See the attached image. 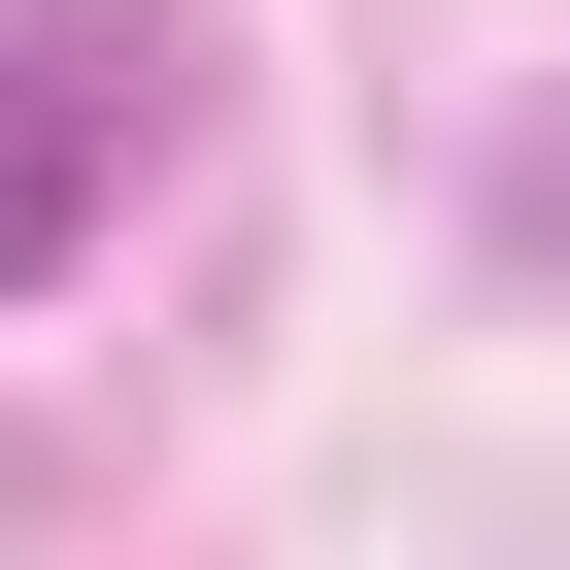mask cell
<instances>
[{"mask_svg":"<svg viewBox=\"0 0 570 570\" xmlns=\"http://www.w3.org/2000/svg\"><path fill=\"white\" fill-rule=\"evenodd\" d=\"M101 235V35H0V303Z\"/></svg>","mask_w":570,"mask_h":570,"instance_id":"1","label":"cell"}]
</instances>
